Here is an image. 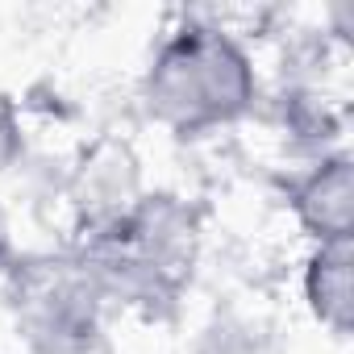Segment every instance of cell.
<instances>
[{
    "label": "cell",
    "mask_w": 354,
    "mask_h": 354,
    "mask_svg": "<svg viewBox=\"0 0 354 354\" xmlns=\"http://www.w3.org/2000/svg\"><path fill=\"white\" fill-rule=\"evenodd\" d=\"M254 92L250 55L225 30L196 21L175 30L146 71V109L175 133L234 125L254 104Z\"/></svg>",
    "instance_id": "cell-1"
},
{
    "label": "cell",
    "mask_w": 354,
    "mask_h": 354,
    "mask_svg": "<svg viewBox=\"0 0 354 354\" xmlns=\"http://www.w3.org/2000/svg\"><path fill=\"white\" fill-rule=\"evenodd\" d=\"M192 271V230L188 217L167 205L146 201L125 209L100 234L96 283H113L133 300H162L184 288Z\"/></svg>",
    "instance_id": "cell-2"
},
{
    "label": "cell",
    "mask_w": 354,
    "mask_h": 354,
    "mask_svg": "<svg viewBox=\"0 0 354 354\" xmlns=\"http://www.w3.org/2000/svg\"><path fill=\"white\" fill-rule=\"evenodd\" d=\"M96 296L100 283L92 271L75 267H38L17 292V321L26 337L46 354L84 350L96 333Z\"/></svg>",
    "instance_id": "cell-3"
},
{
    "label": "cell",
    "mask_w": 354,
    "mask_h": 354,
    "mask_svg": "<svg viewBox=\"0 0 354 354\" xmlns=\"http://www.w3.org/2000/svg\"><path fill=\"white\" fill-rule=\"evenodd\" d=\"M300 225L317 242H342L350 238V217H354V171L350 154L321 158L292 192Z\"/></svg>",
    "instance_id": "cell-4"
},
{
    "label": "cell",
    "mask_w": 354,
    "mask_h": 354,
    "mask_svg": "<svg viewBox=\"0 0 354 354\" xmlns=\"http://www.w3.org/2000/svg\"><path fill=\"white\" fill-rule=\"evenodd\" d=\"M304 296H308V308L317 313V321L325 329H333L337 337H346V329H350V238L317 246V254L308 259Z\"/></svg>",
    "instance_id": "cell-5"
},
{
    "label": "cell",
    "mask_w": 354,
    "mask_h": 354,
    "mask_svg": "<svg viewBox=\"0 0 354 354\" xmlns=\"http://www.w3.org/2000/svg\"><path fill=\"white\" fill-rule=\"evenodd\" d=\"M201 354H275V350L250 325H217V329H209Z\"/></svg>",
    "instance_id": "cell-6"
},
{
    "label": "cell",
    "mask_w": 354,
    "mask_h": 354,
    "mask_svg": "<svg viewBox=\"0 0 354 354\" xmlns=\"http://www.w3.org/2000/svg\"><path fill=\"white\" fill-rule=\"evenodd\" d=\"M17 150V125H13V109L0 100V171H5V162L13 158Z\"/></svg>",
    "instance_id": "cell-7"
}]
</instances>
